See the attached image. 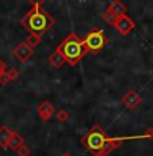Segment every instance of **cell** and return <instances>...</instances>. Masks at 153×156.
Masks as SVG:
<instances>
[{
	"instance_id": "2e32d148",
	"label": "cell",
	"mask_w": 153,
	"mask_h": 156,
	"mask_svg": "<svg viewBox=\"0 0 153 156\" xmlns=\"http://www.w3.org/2000/svg\"><path fill=\"white\" fill-rule=\"evenodd\" d=\"M5 73H7V76H8V80L12 82V80H16L18 77H19L20 72L18 71L16 68H10V69H5Z\"/></svg>"
},
{
	"instance_id": "9c48e42d",
	"label": "cell",
	"mask_w": 153,
	"mask_h": 156,
	"mask_svg": "<svg viewBox=\"0 0 153 156\" xmlns=\"http://www.w3.org/2000/svg\"><path fill=\"white\" fill-rule=\"evenodd\" d=\"M25 141H26V139L19 133V132L12 130V136H11L10 143H8L7 148L11 149V151H16L18 148H20V147L25 144Z\"/></svg>"
},
{
	"instance_id": "52a82bcc",
	"label": "cell",
	"mask_w": 153,
	"mask_h": 156,
	"mask_svg": "<svg viewBox=\"0 0 153 156\" xmlns=\"http://www.w3.org/2000/svg\"><path fill=\"white\" fill-rule=\"evenodd\" d=\"M33 55H34V49H33V48H30L29 45L25 42V41H23V42H20V44H18L14 48V50H12V56L16 57L20 62L27 61V60Z\"/></svg>"
},
{
	"instance_id": "277c9868",
	"label": "cell",
	"mask_w": 153,
	"mask_h": 156,
	"mask_svg": "<svg viewBox=\"0 0 153 156\" xmlns=\"http://www.w3.org/2000/svg\"><path fill=\"white\" fill-rule=\"evenodd\" d=\"M87 50L91 53H99L107 46L109 38L106 37L104 31L100 27H92L87 33L85 38L83 40Z\"/></svg>"
},
{
	"instance_id": "8fae6325",
	"label": "cell",
	"mask_w": 153,
	"mask_h": 156,
	"mask_svg": "<svg viewBox=\"0 0 153 156\" xmlns=\"http://www.w3.org/2000/svg\"><path fill=\"white\" fill-rule=\"evenodd\" d=\"M47 61H49L54 68H61L62 65L65 64V58L62 57V55L57 49L49 55V57H47Z\"/></svg>"
},
{
	"instance_id": "8992f818",
	"label": "cell",
	"mask_w": 153,
	"mask_h": 156,
	"mask_svg": "<svg viewBox=\"0 0 153 156\" xmlns=\"http://www.w3.org/2000/svg\"><path fill=\"white\" fill-rule=\"evenodd\" d=\"M141 101H142V98L140 97V94L136 91V90H129L123 97L121 98L122 105H123L126 109H129V110L137 109V107L140 106Z\"/></svg>"
},
{
	"instance_id": "d6986e66",
	"label": "cell",
	"mask_w": 153,
	"mask_h": 156,
	"mask_svg": "<svg viewBox=\"0 0 153 156\" xmlns=\"http://www.w3.org/2000/svg\"><path fill=\"white\" fill-rule=\"evenodd\" d=\"M8 83H10V80H8V76L5 72H3L2 75H0V84L2 86H7Z\"/></svg>"
},
{
	"instance_id": "3957f363",
	"label": "cell",
	"mask_w": 153,
	"mask_h": 156,
	"mask_svg": "<svg viewBox=\"0 0 153 156\" xmlns=\"http://www.w3.org/2000/svg\"><path fill=\"white\" fill-rule=\"evenodd\" d=\"M57 50H58L62 55V57L65 58V62L72 65V67L79 64L83 57L88 53L83 40L77 34H75V33L68 34L67 37L61 41V44L57 46Z\"/></svg>"
},
{
	"instance_id": "5b68a950",
	"label": "cell",
	"mask_w": 153,
	"mask_h": 156,
	"mask_svg": "<svg viewBox=\"0 0 153 156\" xmlns=\"http://www.w3.org/2000/svg\"><path fill=\"white\" fill-rule=\"evenodd\" d=\"M113 27L115 29L119 34L127 35L131 30L136 27V23H134V20L131 19L130 16H127V15H122V16H119L118 19H116L115 25H114Z\"/></svg>"
},
{
	"instance_id": "ba28073f",
	"label": "cell",
	"mask_w": 153,
	"mask_h": 156,
	"mask_svg": "<svg viewBox=\"0 0 153 156\" xmlns=\"http://www.w3.org/2000/svg\"><path fill=\"white\" fill-rule=\"evenodd\" d=\"M54 110H56V107L52 102L43 101L38 105L37 114H38V117H40L41 121H49V119L54 115Z\"/></svg>"
},
{
	"instance_id": "44dd1931",
	"label": "cell",
	"mask_w": 153,
	"mask_h": 156,
	"mask_svg": "<svg viewBox=\"0 0 153 156\" xmlns=\"http://www.w3.org/2000/svg\"><path fill=\"white\" fill-rule=\"evenodd\" d=\"M61 156H72V155H71V154H68V152H65V154H62Z\"/></svg>"
},
{
	"instance_id": "e0dca14e",
	"label": "cell",
	"mask_w": 153,
	"mask_h": 156,
	"mask_svg": "<svg viewBox=\"0 0 153 156\" xmlns=\"http://www.w3.org/2000/svg\"><path fill=\"white\" fill-rule=\"evenodd\" d=\"M16 155L18 156H30V154H31V149H30V147H27L26 144H23L20 148H18L16 151Z\"/></svg>"
},
{
	"instance_id": "ffe728a7",
	"label": "cell",
	"mask_w": 153,
	"mask_h": 156,
	"mask_svg": "<svg viewBox=\"0 0 153 156\" xmlns=\"http://www.w3.org/2000/svg\"><path fill=\"white\" fill-rule=\"evenodd\" d=\"M5 69H7V67H5V62L3 61L2 58H0V75H2L3 72H5Z\"/></svg>"
},
{
	"instance_id": "6da1fadb",
	"label": "cell",
	"mask_w": 153,
	"mask_h": 156,
	"mask_svg": "<svg viewBox=\"0 0 153 156\" xmlns=\"http://www.w3.org/2000/svg\"><path fill=\"white\" fill-rule=\"evenodd\" d=\"M138 139H153V129H148L144 134L141 136H127V137H110L107 133L103 130L100 125H94L85 134L84 137L80 139V144L91 152L92 156L98 154H106L109 155L111 151L119 148L125 141L129 140H138Z\"/></svg>"
},
{
	"instance_id": "7a4b0ae2",
	"label": "cell",
	"mask_w": 153,
	"mask_h": 156,
	"mask_svg": "<svg viewBox=\"0 0 153 156\" xmlns=\"http://www.w3.org/2000/svg\"><path fill=\"white\" fill-rule=\"evenodd\" d=\"M54 23L56 19L47 11L42 10V7L41 8L33 7L20 19V25L27 30L30 34H38L41 37L42 34L49 31Z\"/></svg>"
},
{
	"instance_id": "5bb4252c",
	"label": "cell",
	"mask_w": 153,
	"mask_h": 156,
	"mask_svg": "<svg viewBox=\"0 0 153 156\" xmlns=\"http://www.w3.org/2000/svg\"><path fill=\"white\" fill-rule=\"evenodd\" d=\"M41 41H42L41 35H38V34H30L29 37L25 40V42L27 44L30 48H33V49H34L35 46H38V45L41 44Z\"/></svg>"
},
{
	"instance_id": "4fadbf2b",
	"label": "cell",
	"mask_w": 153,
	"mask_h": 156,
	"mask_svg": "<svg viewBox=\"0 0 153 156\" xmlns=\"http://www.w3.org/2000/svg\"><path fill=\"white\" fill-rule=\"evenodd\" d=\"M102 19H103L107 25L114 26V25H115V22H116V19H118V16H116V15L114 14L110 8H107V10L102 14Z\"/></svg>"
},
{
	"instance_id": "9a60e30c",
	"label": "cell",
	"mask_w": 153,
	"mask_h": 156,
	"mask_svg": "<svg viewBox=\"0 0 153 156\" xmlns=\"http://www.w3.org/2000/svg\"><path fill=\"white\" fill-rule=\"evenodd\" d=\"M56 119L60 122H67L68 119H69V113L65 109H60L58 112L56 113Z\"/></svg>"
},
{
	"instance_id": "7c38bea8",
	"label": "cell",
	"mask_w": 153,
	"mask_h": 156,
	"mask_svg": "<svg viewBox=\"0 0 153 156\" xmlns=\"http://www.w3.org/2000/svg\"><path fill=\"white\" fill-rule=\"evenodd\" d=\"M109 8L113 11L116 16H122V15H126L127 12V7L121 2V0H113V3L109 5Z\"/></svg>"
},
{
	"instance_id": "30bf717a",
	"label": "cell",
	"mask_w": 153,
	"mask_h": 156,
	"mask_svg": "<svg viewBox=\"0 0 153 156\" xmlns=\"http://www.w3.org/2000/svg\"><path fill=\"white\" fill-rule=\"evenodd\" d=\"M11 136H12V130L5 125H2L0 126V147L2 148H7Z\"/></svg>"
},
{
	"instance_id": "ac0fdd59",
	"label": "cell",
	"mask_w": 153,
	"mask_h": 156,
	"mask_svg": "<svg viewBox=\"0 0 153 156\" xmlns=\"http://www.w3.org/2000/svg\"><path fill=\"white\" fill-rule=\"evenodd\" d=\"M29 3L33 5L34 8H41L45 4V0H29Z\"/></svg>"
}]
</instances>
